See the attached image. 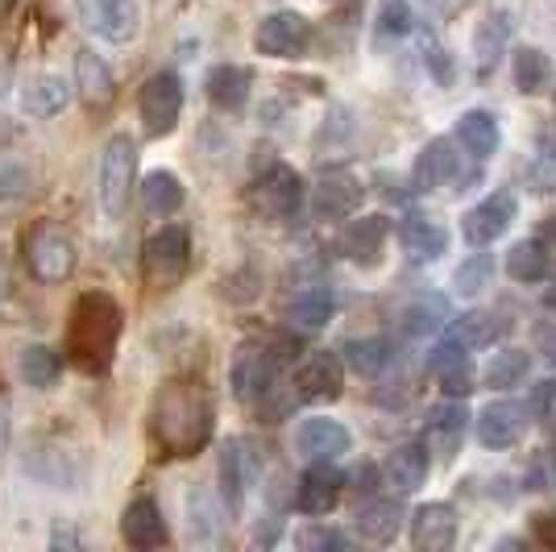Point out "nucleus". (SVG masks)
<instances>
[{
	"label": "nucleus",
	"mask_w": 556,
	"mask_h": 552,
	"mask_svg": "<svg viewBox=\"0 0 556 552\" xmlns=\"http://www.w3.org/2000/svg\"><path fill=\"white\" fill-rule=\"evenodd\" d=\"M134 187H138V146L129 134H113L100 150V171H96L100 212L109 221H121L129 200H134Z\"/></svg>",
	"instance_id": "f257e3e1"
},
{
	"label": "nucleus",
	"mask_w": 556,
	"mask_h": 552,
	"mask_svg": "<svg viewBox=\"0 0 556 552\" xmlns=\"http://www.w3.org/2000/svg\"><path fill=\"white\" fill-rule=\"evenodd\" d=\"M208 419L212 407L200 391H187V387H170L159 399V437L175 449V453H191L208 440Z\"/></svg>",
	"instance_id": "f03ea898"
},
{
	"label": "nucleus",
	"mask_w": 556,
	"mask_h": 552,
	"mask_svg": "<svg viewBox=\"0 0 556 552\" xmlns=\"http://www.w3.org/2000/svg\"><path fill=\"white\" fill-rule=\"evenodd\" d=\"M184 79L175 71H159L146 79V88L138 96V109H141V129L146 138H166L175 125H179V113H184Z\"/></svg>",
	"instance_id": "7ed1b4c3"
},
{
	"label": "nucleus",
	"mask_w": 556,
	"mask_h": 552,
	"mask_svg": "<svg viewBox=\"0 0 556 552\" xmlns=\"http://www.w3.org/2000/svg\"><path fill=\"white\" fill-rule=\"evenodd\" d=\"M187 266H191V233L184 225L159 229L146 241V250H141V271H146V278L154 287H163V291L175 287L187 275Z\"/></svg>",
	"instance_id": "20e7f679"
},
{
	"label": "nucleus",
	"mask_w": 556,
	"mask_h": 552,
	"mask_svg": "<svg viewBox=\"0 0 556 552\" xmlns=\"http://www.w3.org/2000/svg\"><path fill=\"white\" fill-rule=\"evenodd\" d=\"M250 204H254V212L262 221H287L303 204V179L291 166L275 162V166H266L254 184H250Z\"/></svg>",
	"instance_id": "39448f33"
},
{
	"label": "nucleus",
	"mask_w": 556,
	"mask_h": 552,
	"mask_svg": "<svg viewBox=\"0 0 556 552\" xmlns=\"http://www.w3.org/2000/svg\"><path fill=\"white\" fill-rule=\"evenodd\" d=\"M257 474H262V461H257L254 444L245 440H225L220 444V461H216V486H220V499L229 511L245 506V494L254 490Z\"/></svg>",
	"instance_id": "423d86ee"
},
{
	"label": "nucleus",
	"mask_w": 556,
	"mask_h": 552,
	"mask_svg": "<svg viewBox=\"0 0 556 552\" xmlns=\"http://www.w3.org/2000/svg\"><path fill=\"white\" fill-rule=\"evenodd\" d=\"M79 17L84 29L100 38V42H134L141 29V9L138 0H79Z\"/></svg>",
	"instance_id": "0eeeda50"
},
{
	"label": "nucleus",
	"mask_w": 556,
	"mask_h": 552,
	"mask_svg": "<svg viewBox=\"0 0 556 552\" xmlns=\"http://www.w3.org/2000/svg\"><path fill=\"white\" fill-rule=\"evenodd\" d=\"M25 262L38 283H67L75 275V241L63 229H38L25 246Z\"/></svg>",
	"instance_id": "6e6552de"
},
{
	"label": "nucleus",
	"mask_w": 556,
	"mask_h": 552,
	"mask_svg": "<svg viewBox=\"0 0 556 552\" xmlns=\"http://www.w3.org/2000/svg\"><path fill=\"white\" fill-rule=\"evenodd\" d=\"M307 38H312L307 17L295 13V9H278L270 17H262L254 34V47L266 59H300L303 50H307Z\"/></svg>",
	"instance_id": "1a4fd4ad"
},
{
	"label": "nucleus",
	"mask_w": 556,
	"mask_h": 552,
	"mask_svg": "<svg viewBox=\"0 0 556 552\" xmlns=\"http://www.w3.org/2000/svg\"><path fill=\"white\" fill-rule=\"evenodd\" d=\"M532 428V407L519 399H494L478 412V440L486 449H510Z\"/></svg>",
	"instance_id": "9d476101"
},
{
	"label": "nucleus",
	"mask_w": 556,
	"mask_h": 552,
	"mask_svg": "<svg viewBox=\"0 0 556 552\" xmlns=\"http://www.w3.org/2000/svg\"><path fill=\"white\" fill-rule=\"evenodd\" d=\"M515 212H519V200H515L510 191H494V196H486L482 204L465 212V221H462L465 241H469L473 250H486V246H494V241L510 229Z\"/></svg>",
	"instance_id": "9b49d317"
},
{
	"label": "nucleus",
	"mask_w": 556,
	"mask_h": 552,
	"mask_svg": "<svg viewBox=\"0 0 556 552\" xmlns=\"http://www.w3.org/2000/svg\"><path fill=\"white\" fill-rule=\"evenodd\" d=\"M362 196H366V187L357 184L349 171H325V175L312 184L307 208H312V216H320V221H345L349 212H357Z\"/></svg>",
	"instance_id": "f8f14e48"
},
{
	"label": "nucleus",
	"mask_w": 556,
	"mask_h": 552,
	"mask_svg": "<svg viewBox=\"0 0 556 552\" xmlns=\"http://www.w3.org/2000/svg\"><path fill=\"white\" fill-rule=\"evenodd\" d=\"M341 490H345V474L332 461H312L303 469L300 490H295V506H300L303 515L320 519V515H328L332 506L341 503Z\"/></svg>",
	"instance_id": "ddd939ff"
},
{
	"label": "nucleus",
	"mask_w": 556,
	"mask_h": 552,
	"mask_svg": "<svg viewBox=\"0 0 556 552\" xmlns=\"http://www.w3.org/2000/svg\"><path fill=\"white\" fill-rule=\"evenodd\" d=\"M295 449L307 461H337L341 453L353 449V432H349L341 419H328V415H307L295 428Z\"/></svg>",
	"instance_id": "4468645a"
},
{
	"label": "nucleus",
	"mask_w": 556,
	"mask_h": 552,
	"mask_svg": "<svg viewBox=\"0 0 556 552\" xmlns=\"http://www.w3.org/2000/svg\"><path fill=\"white\" fill-rule=\"evenodd\" d=\"M387 237H391V221H387L382 212H374V216H357V221H349L345 233H341V250H345V258L353 262V266L374 271V266L382 262Z\"/></svg>",
	"instance_id": "2eb2a0df"
},
{
	"label": "nucleus",
	"mask_w": 556,
	"mask_h": 552,
	"mask_svg": "<svg viewBox=\"0 0 556 552\" xmlns=\"http://www.w3.org/2000/svg\"><path fill=\"white\" fill-rule=\"evenodd\" d=\"M457 540V515L448 503H419L412 511V544L424 552H444Z\"/></svg>",
	"instance_id": "dca6fc26"
},
{
	"label": "nucleus",
	"mask_w": 556,
	"mask_h": 552,
	"mask_svg": "<svg viewBox=\"0 0 556 552\" xmlns=\"http://www.w3.org/2000/svg\"><path fill=\"white\" fill-rule=\"evenodd\" d=\"M462 179V154L448 138H432L416 159V187L419 191H437Z\"/></svg>",
	"instance_id": "f3484780"
},
{
	"label": "nucleus",
	"mask_w": 556,
	"mask_h": 552,
	"mask_svg": "<svg viewBox=\"0 0 556 552\" xmlns=\"http://www.w3.org/2000/svg\"><path fill=\"white\" fill-rule=\"evenodd\" d=\"M121 536L129 549H163L166 544V519L154 499H134L121 515Z\"/></svg>",
	"instance_id": "a211bd4d"
},
{
	"label": "nucleus",
	"mask_w": 556,
	"mask_h": 552,
	"mask_svg": "<svg viewBox=\"0 0 556 552\" xmlns=\"http://www.w3.org/2000/svg\"><path fill=\"white\" fill-rule=\"evenodd\" d=\"M232 394L241 399V403H262L270 387H275V366H270V357H262L257 349H241L237 357H232Z\"/></svg>",
	"instance_id": "6ab92c4d"
},
{
	"label": "nucleus",
	"mask_w": 556,
	"mask_h": 552,
	"mask_svg": "<svg viewBox=\"0 0 556 552\" xmlns=\"http://www.w3.org/2000/svg\"><path fill=\"white\" fill-rule=\"evenodd\" d=\"M428 444H403V449H394L387 465H382V478L391 486L394 494H416L419 486L428 482Z\"/></svg>",
	"instance_id": "aec40b11"
},
{
	"label": "nucleus",
	"mask_w": 556,
	"mask_h": 552,
	"mask_svg": "<svg viewBox=\"0 0 556 552\" xmlns=\"http://www.w3.org/2000/svg\"><path fill=\"white\" fill-rule=\"evenodd\" d=\"M510 25H515V17H510V9H503V4H494L486 17L478 22V29H473V63L482 71H490L507 54Z\"/></svg>",
	"instance_id": "412c9836"
},
{
	"label": "nucleus",
	"mask_w": 556,
	"mask_h": 552,
	"mask_svg": "<svg viewBox=\"0 0 556 552\" xmlns=\"http://www.w3.org/2000/svg\"><path fill=\"white\" fill-rule=\"evenodd\" d=\"M295 394L303 403H328L341 394V369L328 353H312L300 369H295Z\"/></svg>",
	"instance_id": "4be33fe9"
},
{
	"label": "nucleus",
	"mask_w": 556,
	"mask_h": 552,
	"mask_svg": "<svg viewBox=\"0 0 556 552\" xmlns=\"http://www.w3.org/2000/svg\"><path fill=\"white\" fill-rule=\"evenodd\" d=\"M453 324V303L444 296H416L412 303H403L399 312V328L407 337H437Z\"/></svg>",
	"instance_id": "5701e85b"
},
{
	"label": "nucleus",
	"mask_w": 556,
	"mask_h": 552,
	"mask_svg": "<svg viewBox=\"0 0 556 552\" xmlns=\"http://www.w3.org/2000/svg\"><path fill=\"white\" fill-rule=\"evenodd\" d=\"M250 84H254V71L250 67H237V63H220V67L208 71V79H204V92L216 109H225V113H237L245 100H250Z\"/></svg>",
	"instance_id": "b1692460"
},
{
	"label": "nucleus",
	"mask_w": 556,
	"mask_h": 552,
	"mask_svg": "<svg viewBox=\"0 0 556 552\" xmlns=\"http://www.w3.org/2000/svg\"><path fill=\"white\" fill-rule=\"evenodd\" d=\"M399 241H403V250L412 253L416 262H437L448 250V229H444L441 221H432V216H407L399 225Z\"/></svg>",
	"instance_id": "393cba45"
},
{
	"label": "nucleus",
	"mask_w": 556,
	"mask_h": 552,
	"mask_svg": "<svg viewBox=\"0 0 556 552\" xmlns=\"http://www.w3.org/2000/svg\"><path fill=\"white\" fill-rule=\"evenodd\" d=\"M353 528L370 544H391L394 536L403 531V506L394 503V499H370L353 515Z\"/></svg>",
	"instance_id": "a878e982"
},
{
	"label": "nucleus",
	"mask_w": 556,
	"mask_h": 552,
	"mask_svg": "<svg viewBox=\"0 0 556 552\" xmlns=\"http://www.w3.org/2000/svg\"><path fill=\"white\" fill-rule=\"evenodd\" d=\"M465 424H469V412H465L462 403H441L437 412L428 415V432H424V444L437 453V457H453L457 453V444L465 437Z\"/></svg>",
	"instance_id": "bb28decb"
},
{
	"label": "nucleus",
	"mask_w": 556,
	"mask_h": 552,
	"mask_svg": "<svg viewBox=\"0 0 556 552\" xmlns=\"http://www.w3.org/2000/svg\"><path fill=\"white\" fill-rule=\"evenodd\" d=\"M498 141H503V134H498V116L486 113V109H469V113H462V121H457V146H462L465 154H473V159L482 162L498 150Z\"/></svg>",
	"instance_id": "cd10ccee"
},
{
	"label": "nucleus",
	"mask_w": 556,
	"mask_h": 552,
	"mask_svg": "<svg viewBox=\"0 0 556 552\" xmlns=\"http://www.w3.org/2000/svg\"><path fill=\"white\" fill-rule=\"evenodd\" d=\"M138 196H141V208H146L150 216H175L187 200V187L175 171H150V175L141 179Z\"/></svg>",
	"instance_id": "c85d7f7f"
},
{
	"label": "nucleus",
	"mask_w": 556,
	"mask_h": 552,
	"mask_svg": "<svg viewBox=\"0 0 556 552\" xmlns=\"http://www.w3.org/2000/svg\"><path fill=\"white\" fill-rule=\"evenodd\" d=\"M332 316H337V300H332L328 287H303L300 296L291 300V308H287V321L295 324L300 333H320V328H328Z\"/></svg>",
	"instance_id": "c756f323"
},
{
	"label": "nucleus",
	"mask_w": 556,
	"mask_h": 552,
	"mask_svg": "<svg viewBox=\"0 0 556 552\" xmlns=\"http://www.w3.org/2000/svg\"><path fill=\"white\" fill-rule=\"evenodd\" d=\"M17 374H22L25 387H34V391H50V387H59V378H63V353L50 346H29L22 349V357H17Z\"/></svg>",
	"instance_id": "7c9ffc66"
},
{
	"label": "nucleus",
	"mask_w": 556,
	"mask_h": 552,
	"mask_svg": "<svg viewBox=\"0 0 556 552\" xmlns=\"http://www.w3.org/2000/svg\"><path fill=\"white\" fill-rule=\"evenodd\" d=\"M71 104V84L63 75H38L29 88H25V113L50 121Z\"/></svg>",
	"instance_id": "2f4dec72"
},
{
	"label": "nucleus",
	"mask_w": 556,
	"mask_h": 552,
	"mask_svg": "<svg viewBox=\"0 0 556 552\" xmlns=\"http://www.w3.org/2000/svg\"><path fill=\"white\" fill-rule=\"evenodd\" d=\"M341 362H345L349 369H357L362 378H374V374H382V369L394 362V349L387 337H353V341H345V349H341Z\"/></svg>",
	"instance_id": "473e14b6"
},
{
	"label": "nucleus",
	"mask_w": 556,
	"mask_h": 552,
	"mask_svg": "<svg viewBox=\"0 0 556 552\" xmlns=\"http://www.w3.org/2000/svg\"><path fill=\"white\" fill-rule=\"evenodd\" d=\"M75 84H79V96H88L92 104H104L113 96V67L96 50H79L75 54Z\"/></svg>",
	"instance_id": "72a5a7b5"
},
{
	"label": "nucleus",
	"mask_w": 556,
	"mask_h": 552,
	"mask_svg": "<svg viewBox=\"0 0 556 552\" xmlns=\"http://www.w3.org/2000/svg\"><path fill=\"white\" fill-rule=\"evenodd\" d=\"M507 275L515 283H544V275H548V246L535 241V237L515 241L507 253Z\"/></svg>",
	"instance_id": "f704fd0d"
},
{
	"label": "nucleus",
	"mask_w": 556,
	"mask_h": 552,
	"mask_svg": "<svg viewBox=\"0 0 556 552\" xmlns=\"http://www.w3.org/2000/svg\"><path fill=\"white\" fill-rule=\"evenodd\" d=\"M528 369H532L528 349H503V353H494V357H490L482 382H486L490 391H507V387H515V382H523V378H528Z\"/></svg>",
	"instance_id": "c9c22d12"
},
{
	"label": "nucleus",
	"mask_w": 556,
	"mask_h": 552,
	"mask_svg": "<svg viewBox=\"0 0 556 552\" xmlns=\"http://www.w3.org/2000/svg\"><path fill=\"white\" fill-rule=\"evenodd\" d=\"M548 79H553V63H548V54L535 47H519L515 50V84H519V92L523 96H535L548 88Z\"/></svg>",
	"instance_id": "e433bc0d"
},
{
	"label": "nucleus",
	"mask_w": 556,
	"mask_h": 552,
	"mask_svg": "<svg viewBox=\"0 0 556 552\" xmlns=\"http://www.w3.org/2000/svg\"><path fill=\"white\" fill-rule=\"evenodd\" d=\"M490 275H494V262H490V253H469L462 266H457V275H453V287H457V296L465 300H473L478 291H486L490 287Z\"/></svg>",
	"instance_id": "4c0bfd02"
},
{
	"label": "nucleus",
	"mask_w": 556,
	"mask_h": 552,
	"mask_svg": "<svg viewBox=\"0 0 556 552\" xmlns=\"http://www.w3.org/2000/svg\"><path fill=\"white\" fill-rule=\"evenodd\" d=\"M191 531H195L200 544L220 540V506L212 503L208 490H195V494H191Z\"/></svg>",
	"instance_id": "58836bf2"
},
{
	"label": "nucleus",
	"mask_w": 556,
	"mask_h": 552,
	"mask_svg": "<svg viewBox=\"0 0 556 552\" xmlns=\"http://www.w3.org/2000/svg\"><path fill=\"white\" fill-rule=\"evenodd\" d=\"M412 29H416L412 4H407V0H387L382 13H378V34H387V38H407Z\"/></svg>",
	"instance_id": "ea45409f"
},
{
	"label": "nucleus",
	"mask_w": 556,
	"mask_h": 552,
	"mask_svg": "<svg viewBox=\"0 0 556 552\" xmlns=\"http://www.w3.org/2000/svg\"><path fill=\"white\" fill-rule=\"evenodd\" d=\"M462 366H469V346H465L457 333L444 328V341L432 349V369H437V374H448V369H462Z\"/></svg>",
	"instance_id": "a19ab883"
},
{
	"label": "nucleus",
	"mask_w": 556,
	"mask_h": 552,
	"mask_svg": "<svg viewBox=\"0 0 556 552\" xmlns=\"http://www.w3.org/2000/svg\"><path fill=\"white\" fill-rule=\"evenodd\" d=\"M448 333H457L465 346H490L494 341V324H490V316H462V321L448 324Z\"/></svg>",
	"instance_id": "79ce46f5"
},
{
	"label": "nucleus",
	"mask_w": 556,
	"mask_h": 552,
	"mask_svg": "<svg viewBox=\"0 0 556 552\" xmlns=\"http://www.w3.org/2000/svg\"><path fill=\"white\" fill-rule=\"evenodd\" d=\"M424 67L437 84H453V63H448V50H441V42L432 34H424Z\"/></svg>",
	"instance_id": "37998d69"
},
{
	"label": "nucleus",
	"mask_w": 556,
	"mask_h": 552,
	"mask_svg": "<svg viewBox=\"0 0 556 552\" xmlns=\"http://www.w3.org/2000/svg\"><path fill=\"white\" fill-rule=\"evenodd\" d=\"M528 486H532V490H553L556 486V449L535 453L532 465H528Z\"/></svg>",
	"instance_id": "c03bdc74"
},
{
	"label": "nucleus",
	"mask_w": 556,
	"mask_h": 552,
	"mask_svg": "<svg viewBox=\"0 0 556 552\" xmlns=\"http://www.w3.org/2000/svg\"><path fill=\"white\" fill-rule=\"evenodd\" d=\"M341 544H345V536H337V531H325V528L300 531V549H341Z\"/></svg>",
	"instance_id": "a18cd8bd"
},
{
	"label": "nucleus",
	"mask_w": 556,
	"mask_h": 552,
	"mask_svg": "<svg viewBox=\"0 0 556 552\" xmlns=\"http://www.w3.org/2000/svg\"><path fill=\"white\" fill-rule=\"evenodd\" d=\"M437 13H457V9H465V0H428Z\"/></svg>",
	"instance_id": "49530a36"
},
{
	"label": "nucleus",
	"mask_w": 556,
	"mask_h": 552,
	"mask_svg": "<svg viewBox=\"0 0 556 552\" xmlns=\"http://www.w3.org/2000/svg\"><path fill=\"white\" fill-rule=\"evenodd\" d=\"M4 437H9V424H4V415H0V453H4Z\"/></svg>",
	"instance_id": "de8ad7c7"
},
{
	"label": "nucleus",
	"mask_w": 556,
	"mask_h": 552,
	"mask_svg": "<svg viewBox=\"0 0 556 552\" xmlns=\"http://www.w3.org/2000/svg\"><path fill=\"white\" fill-rule=\"evenodd\" d=\"M4 4H13V0H4Z\"/></svg>",
	"instance_id": "09e8293b"
}]
</instances>
